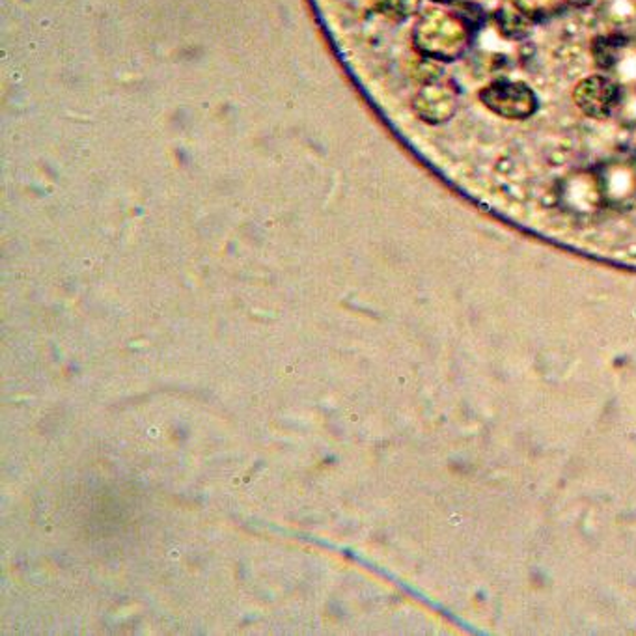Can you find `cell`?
I'll use <instances>...</instances> for the list:
<instances>
[{
    "label": "cell",
    "mask_w": 636,
    "mask_h": 636,
    "mask_svg": "<svg viewBox=\"0 0 636 636\" xmlns=\"http://www.w3.org/2000/svg\"><path fill=\"white\" fill-rule=\"evenodd\" d=\"M458 110V94L448 82H431L414 99V112L430 126L452 120Z\"/></svg>",
    "instance_id": "277c9868"
},
{
    "label": "cell",
    "mask_w": 636,
    "mask_h": 636,
    "mask_svg": "<svg viewBox=\"0 0 636 636\" xmlns=\"http://www.w3.org/2000/svg\"><path fill=\"white\" fill-rule=\"evenodd\" d=\"M417 41L420 49L430 57L450 60L458 58L464 51V30L458 21L448 16H436L420 23L417 30Z\"/></svg>",
    "instance_id": "7a4b0ae2"
},
{
    "label": "cell",
    "mask_w": 636,
    "mask_h": 636,
    "mask_svg": "<svg viewBox=\"0 0 636 636\" xmlns=\"http://www.w3.org/2000/svg\"><path fill=\"white\" fill-rule=\"evenodd\" d=\"M619 101V87L603 75L586 77L575 87L574 104L591 120H605Z\"/></svg>",
    "instance_id": "3957f363"
},
{
    "label": "cell",
    "mask_w": 636,
    "mask_h": 636,
    "mask_svg": "<svg viewBox=\"0 0 636 636\" xmlns=\"http://www.w3.org/2000/svg\"><path fill=\"white\" fill-rule=\"evenodd\" d=\"M478 98L489 112L502 120H528L530 116L536 115L539 107L538 96L534 94L532 88L525 82L508 79H500L483 87Z\"/></svg>",
    "instance_id": "6da1fadb"
}]
</instances>
